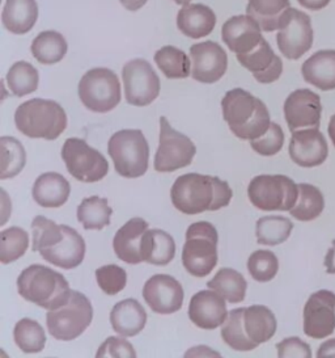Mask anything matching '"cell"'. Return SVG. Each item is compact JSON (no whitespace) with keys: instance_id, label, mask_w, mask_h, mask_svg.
Listing matches in <instances>:
<instances>
[{"instance_id":"6da1fadb","label":"cell","mask_w":335,"mask_h":358,"mask_svg":"<svg viewBox=\"0 0 335 358\" xmlns=\"http://www.w3.org/2000/svg\"><path fill=\"white\" fill-rule=\"evenodd\" d=\"M232 197L233 192L227 181L200 173L179 176L170 189L173 206L188 215L219 210L230 205Z\"/></svg>"},{"instance_id":"7a4b0ae2","label":"cell","mask_w":335,"mask_h":358,"mask_svg":"<svg viewBox=\"0 0 335 358\" xmlns=\"http://www.w3.org/2000/svg\"><path fill=\"white\" fill-rule=\"evenodd\" d=\"M221 109L230 131L242 141L262 137L271 125L267 106L242 88L228 91L221 100Z\"/></svg>"},{"instance_id":"3957f363","label":"cell","mask_w":335,"mask_h":358,"mask_svg":"<svg viewBox=\"0 0 335 358\" xmlns=\"http://www.w3.org/2000/svg\"><path fill=\"white\" fill-rule=\"evenodd\" d=\"M17 290L25 301L47 311L66 305L73 292L62 273L43 265L24 269L17 278Z\"/></svg>"},{"instance_id":"277c9868","label":"cell","mask_w":335,"mask_h":358,"mask_svg":"<svg viewBox=\"0 0 335 358\" xmlns=\"http://www.w3.org/2000/svg\"><path fill=\"white\" fill-rule=\"evenodd\" d=\"M15 124L27 137L54 141L66 130L67 115L57 101L31 99L16 109Z\"/></svg>"},{"instance_id":"5b68a950","label":"cell","mask_w":335,"mask_h":358,"mask_svg":"<svg viewBox=\"0 0 335 358\" xmlns=\"http://www.w3.org/2000/svg\"><path fill=\"white\" fill-rule=\"evenodd\" d=\"M107 152L113 159L117 173L126 179H137L148 169L149 146L142 130L117 131L109 139Z\"/></svg>"},{"instance_id":"8992f818","label":"cell","mask_w":335,"mask_h":358,"mask_svg":"<svg viewBox=\"0 0 335 358\" xmlns=\"http://www.w3.org/2000/svg\"><path fill=\"white\" fill-rule=\"evenodd\" d=\"M219 236L214 224L197 222L188 226L182 250V264L194 277L209 275L218 264Z\"/></svg>"},{"instance_id":"52a82bcc","label":"cell","mask_w":335,"mask_h":358,"mask_svg":"<svg viewBox=\"0 0 335 358\" xmlns=\"http://www.w3.org/2000/svg\"><path fill=\"white\" fill-rule=\"evenodd\" d=\"M94 308L91 301L80 292L73 290L68 302L46 314L49 334L61 341H71L82 336L91 326Z\"/></svg>"},{"instance_id":"ba28073f","label":"cell","mask_w":335,"mask_h":358,"mask_svg":"<svg viewBox=\"0 0 335 358\" xmlns=\"http://www.w3.org/2000/svg\"><path fill=\"white\" fill-rule=\"evenodd\" d=\"M248 196L260 210L290 211L299 197V187L284 175H260L251 179Z\"/></svg>"},{"instance_id":"9c48e42d","label":"cell","mask_w":335,"mask_h":358,"mask_svg":"<svg viewBox=\"0 0 335 358\" xmlns=\"http://www.w3.org/2000/svg\"><path fill=\"white\" fill-rule=\"evenodd\" d=\"M79 97L83 106L92 112H110L121 101L119 79L114 71L109 69H92L80 79Z\"/></svg>"},{"instance_id":"30bf717a","label":"cell","mask_w":335,"mask_h":358,"mask_svg":"<svg viewBox=\"0 0 335 358\" xmlns=\"http://www.w3.org/2000/svg\"><path fill=\"white\" fill-rule=\"evenodd\" d=\"M62 158L73 179L83 182L100 181L109 172V163L104 155L84 139L68 138L63 145Z\"/></svg>"},{"instance_id":"8fae6325","label":"cell","mask_w":335,"mask_h":358,"mask_svg":"<svg viewBox=\"0 0 335 358\" xmlns=\"http://www.w3.org/2000/svg\"><path fill=\"white\" fill-rule=\"evenodd\" d=\"M197 148L190 138L170 127L165 117L160 118V143L154 167L157 172H174L191 164Z\"/></svg>"},{"instance_id":"7c38bea8","label":"cell","mask_w":335,"mask_h":358,"mask_svg":"<svg viewBox=\"0 0 335 358\" xmlns=\"http://www.w3.org/2000/svg\"><path fill=\"white\" fill-rule=\"evenodd\" d=\"M279 52L287 59H300L313 45V28L311 17L296 8H288L283 15L276 34Z\"/></svg>"},{"instance_id":"4fadbf2b","label":"cell","mask_w":335,"mask_h":358,"mask_svg":"<svg viewBox=\"0 0 335 358\" xmlns=\"http://www.w3.org/2000/svg\"><path fill=\"white\" fill-rule=\"evenodd\" d=\"M122 79L126 101L130 106H147L160 95V79L146 59L136 58L124 66Z\"/></svg>"},{"instance_id":"5bb4252c","label":"cell","mask_w":335,"mask_h":358,"mask_svg":"<svg viewBox=\"0 0 335 358\" xmlns=\"http://www.w3.org/2000/svg\"><path fill=\"white\" fill-rule=\"evenodd\" d=\"M191 78L203 85L219 82L228 69V55L215 41L194 43L190 48Z\"/></svg>"},{"instance_id":"9a60e30c","label":"cell","mask_w":335,"mask_h":358,"mask_svg":"<svg viewBox=\"0 0 335 358\" xmlns=\"http://www.w3.org/2000/svg\"><path fill=\"white\" fill-rule=\"evenodd\" d=\"M334 329L335 294L330 290L315 292L304 307V334L312 338H325Z\"/></svg>"},{"instance_id":"2e32d148","label":"cell","mask_w":335,"mask_h":358,"mask_svg":"<svg viewBox=\"0 0 335 358\" xmlns=\"http://www.w3.org/2000/svg\"><path fill=\"white\" fill-rule=\"evenodd\" d=\"M143 298L154 313L170 315L181 310L184 303V289L174 277L156 274L144 284Z\"/></svg>"},{"instance_id":"e0dca14e","label":"cell","mask_w":335,"mask_h":358,"mask_svg":"<svg viewBox=\"0 0 335 358\" xmlns=\"http://www.w3.org/2000/svg\"><path fill=\"white\" fill-rule=\"evenodd\" d=\"M284 117L288 129L296 131L302 127H318L322 115L321 99L311 90H296L285 99Z\"/></svg>"},{"instance_id":"ac0fdd59","label":"cell","mask_w":335,"mask_h":358,"mask_svg":"<svg viewBox=\"0 0 335 358\" xmlns=\"http://www.w3.org/2000/svg\"><path fill=\"white\" fill-rule=\"evenodd\" d=\"M288 151L293 163L303 169L321 166L329 155L327 141L318 127L293 131Z\"/></svg>"},{"instance_id":"d6986e66","label":"cell","mask_w":335,"mask_h":358,"mask_svg":"<svg viewBox=\"0 0 335 358\" xmlns=\"http://www.w3.org/2000/svg\"><path fill=\"white\" fill-rule=\"evenodd\" d=\"M221 40L236 55L251 53L263 40L261 25L249 15L233 16L224 22Z\"/></svg>"},{"instance_id":"ffe728a7","label":"cell","mask_w":335,"mask_h":358,"mask_svg":"<svg viewBox=\"0 0 335 358\" xmlns=\"http://www.w3.org/2000/svg\"><path fill=\"white\" fill-rule=\"evenodd\" d=\"M188 314V319L199 328L216 329L224 324L228 316V310L224 296L209 289L193 295Z\"/></svg>"},{"instance_id":"44dd1931","label":"cell","mask_w":335,"mask_h":358,"mask_svg":"<svg viewBox=\"0 0 335 358\" xmlns=\"http://www.w3.org/2000/svg\"><path fill=\"white\" fill-rule=\"evenodd\" d=\"M236 57L241 66L249 70L254 79L262 85L274 83L282 75V59L274 53L270 43L265 38L251 53L239 54Z\"/></svg>"},{"instance_id":"7402d4cb","label":"cell","mask_w":335,"mask_h":358,"mask_svg":"<svg viewBox=\"0 0 335 358\" xmlns=\"http://www.w3.org/2000/svg\"><path fill=\"white\" fill-rule=\"evenodd\" d=\"M62 239L52 247L42 250L40 255L52 265L62 269H73L83 263L85 257V242L83 236L73 227L63 224Z\"/></svg>"},{"instance_id":"603a6c76","label":"cell","mask_w":335,"mask_h":358,"mask_svg":"<svg viewBox=\"0 0 335 358\" xmlns=\"http://www.w3.org/2000/svg\"><path fill=\"white\" fill-rule=\"evenodd\" d=\"M148 230V223L142 218H133L117 231L113 239V248L119 260L131 265L140 264L142 257V239Z\"/></svg>"},{"instance_id":"cb8c5ba5","label":"cell","mask_w":335,"mask_h":358,"mask_svg":"<svg viewBox=\"0 0 335 358\" xmlns=\"http://www.w3.org/2000/svg\"><path fill=\"white\" fill-rule=\"evenodd\" d=\"M31 193L33 200L40 206L55 209L67 202L71 193V185L61 173L46 172L36 180Z\"/></svg>"},{"instance_id":"d4e9b609","label":"cell","mask_w":335,"mask_h":358,"mask_svg":"<svg viewBox=\"0 0 335 358\" xmlns=\"http://www.w3.org/2000/svg\"><path fill=\"white\" fill-rule=\"evenodd\" d=\"M216 25V15L204 4H188L177 15V27L188 38H203L212 33Z\"/></svg>"},{"instance_id":"484cf974","label":"cell","mask_w":335,"mask_h":358,"mask_svg":"<svg viewBox=\"0 0 335 358\" xmlns=\"http://www.w3.org/2000/svg\"><path fill=\"white\" fill-rule=\"evenodd\" d=\"M110 323L115 334L119 336H136L146 327V310L133 298L121 301L113 307L110 313Z\"/></svg>"},{"instance_id":"4316f807","label":"cell","mask_w":335,"mask_h":358,"mask_svg":"<svg viewBox=\"0 0 335 358\" xmlns=\"http://www.w3.org/2000/svg\"><path fill=\"white\" fill-rule=\"evenodd\" d=\"M304 80L321 91L335 90V50H320L302 67Z\"/></svg>"},{"instance_id":"83f0119b","label":"cell","mask_w":335,"mask_h":358,"mask_svg":"<svg viewBox=\"0 0 335 358\" xmlns=\"http://www.w3.org/2000/svg\"><path fill=\"white\" fill-rule=\"evenodd\" d=\"M38 19V4L36 0H7L1 13L4 28L12 34L31 32Z\"/></svg>"},{"instance_id":"f1b7e54d","label":"cell","mask_w":335,"mask_h":358,"mask_svg":"<svg viewBox=\"0 0 335 358\" xmlns=\"http://www.w3.org/2000/svg\"><path fill=\"white\" fill-rule=\"evenodd\" d=\"M140 251L143 262L164 266L174 259L176 243L168 232L157 229L147 230L142 239Z\"/></svg>"},{"instance_id":"f546056e","label":"cell","mask_w":335,"mask_h":358,"mask_svg":"<svg viewBox=\"0 0 335 358\" xmlns=\"http://www.w3.org/2000/svg\"><path fill=\"white\" fill-rule=\"evenodd\" d=\"M244 326L248 336L257 345L269 341L276 332V317L266 306L246 307L244 314Z\"/></svg>"},{"instance_id":"4dcf8cb0","label":"cell","mask_w":335,"mask_h":358,"mask_svg":"<svg viewBox=\"0 0 335 358\" xmlns=\"http://www.w3.org/2000/svg\"><path fill=\"white\" fill-rule=\"evenodd\" d=\"M288 8L290 0H249L246 13L261 25L263 32H274L279 29L281 19Z\"/></svg>"},{"instance_id":"1f68e13d","label":"cell","mask_w":335,"mask_h":358,"mask_svg":"<svg viewBox=\"0 0 335 358\" xmlns=\"http://www.w3.org/2000/svg\"><path fill=\"white\" fill-rule=\"evenodd\" d=\"M68 45L63 34L55 31L42 32L33 40L31 50L33 57L41 64L61 62L67 54Z\"/></svg>"},{"instance_id":"d6a6232c","label":"cell","mask_w":335,"mask_h":358,"mask_svg":"<svg viewBox=\"0 0 335 358\" xmlns=\"http://www.w3.org/2000/svg\"><path fill=\"white\" fill-rule=\"evenodd\" d=\"M209 289L219 293L230 303H241L245 299L248 282L242 274L234 269L223 268L207 282Z\"/></svg>"},{"instance_id":"836d02e7","label":"cell","mask_w":335,"mask_h":358,"mask_svg":"<svg viewBox=\"0 0 335 358\" xmlns=\"http://www.w3.org/2000/svg\"><path fill=\"white\" fill-rule=\"evenodd\" d=\"M299 197L290 214L295 220L302 222L314 221L325 209L322 192L311 184H299Z\"/></svg>"},{"instance_id":"e575fe53","label":"cell","mask_w":335,"mask_h":358,"mask_svg":"<svg viewBox=\"0 0 335 358\" xmlns=\"http://www.w3.org/2000/svg\"><path fill=\"white\" fill-rule=\"evenodd\" d=\"M113 209L107 205L106 199L98 196L88 197L77 206V221L85 230H103L110 224Z\"/></svg>"},{"instance_id":"d590c367","label":"cell","mask_w":335,"mask_h":358,"mask_svg":"<svg viewBox=\"0 0 335 358\" xmlns=\"http://www.w3.org/2000/svg\"><path fill=\"white\" fill-rule=\"evenodd\" d=\"M246 307L234 308L230 313L221 328V337L228 347L239 350V352H249L258 347L253 343L251 337L248 336L245 326H244V314Z\"/></svg>"},{"instance_id":"8d00e7d4","label":"cell","mask_w":335,"mask_h":358,"mask_svg":"<svg viewBox=\"0 0 335 358\" xmlns=\"http://www.w3.org/2000/svg\"><path fill=\"white\" fill-rule=\"evenodd\" d=\"M155 62L168 79H185L191 75L188 54L174 46H164L155 53Z\"/></svg>"},{"instance_id":"74e56055","label":"cell","mask_w":335,"mask_h":358,"mask_svg":"<svg viewBox=\"0 0 335 358\" xmlns=\"http://www.w3.org/2000/svg\"><path fill=\"white\" fill-rule=\"evenodd\" d=\"M293 230V223L285 217L269 215L257 222V241L263 245H278L285 242Z\"/></svg>"},{"instance_id":"f35d334b","label":"cell","mask_w":335,"mask_h":358,"mask_svg":"<svg viewBox=\"0 0 335 358\" xmlns=\"http://www.w3.org/2000/svg\"><path fill=\"white\" fill-rule=\"evenodd\" d=\"M13 338L24 353H40L46 344V335L41 324L29 317H24L16 323Z\"/></svg>"},{"instance_id":"ab89813d","label":"cell","mask_w":335,"mask_h":358,"mask_svg":"<svg viewBox=\"0 0 335 358\" xmlns=\"http://www.w3.org/2000/svg\"><path fill=\"white\" fill-rule=\"evenodd\" d=\"M7 83L13 95L22 97L37 91L40 75L33 64L25 61H19L10 66V71L7 74Z\"/></svg>"},{"instance_id":"60d3db41","label":"cell","mask_w":335,"mask_h":358,"mask_svg":"<svg viewBox=\"0 0 335 358\" xmlns=\"http://www.w3.org/2000/svg\"><path fill=\"white\" fill-rule=\"evenodd\" d=\"M1 171L0 179H12L25 167L27 152L20 141L13 137H1Z\"/></svg>"},{"instance_id":"b9f144b4","label":"cell","mask_w":335,"mask_h":358,"mask_svg":"<svg viewBox=\"0 0 335 358\" xmlns=\"http://www.w3.org/2000/svg\"><path fill=\"white\" fill-rule=\"evenodd\" d=\"M0 241V262L10 264L24 256L29 247V235L24 229L10 227L3 230Z\"/></svg>"},{"instance_id":"7bdbcfd3","label":"cell","mask_w":335,"mask_h":358,"mask_svg":"<svg viewBox=\"0 0 335 358\" xmlns=\"http://www.w3.org/2000/svg\"><path fill=\"white\" fill-rule=\"evenodd\" d=\"M33 230V247L34 252H40L59 242L64 235L63 224H57L55 222L47 220L46 217L37 215L31 222Z\"/></svg>"},{"instance_id":"ee69618b","label":"cell","mask_w":335,"mask_h":358,"mask_svg":"<svg viewBox=\"0 0 335 358\" xmlns=\"http://www.w3.org/2000/svg\"><path fill=\"white\" fill-rule=\"evenodd\" d=\"M248 271L251 278L257 282H269L279 271V262L275 253L267 250H258L253 252L248 260Z\"/></svg>"},{"instance_id":"f6af8a7d","label":"cell","mask_w":335,"mask_h":358,"mask_svg":"<svg viewBox=\"0 0 335 358\" xmlns=\"http://www.w3.org/2000/svg\"><path fill=\"white\" fill-rule=\"evenodd\" d=\"M96 280L105 294L115 295L125 289L127 273L124 268L110 264L96 271Z\"/></svg>"},{"instance_id":"bcb514c9","label":"cell","mask_w":335,"mask_h":358,"mask_svg":"<svg viewBox=\"0 0 335 358\" xmlns=\"http://www.w3.org/2000/svg\"><path fill=\"white\" fill-rule=\"evenodd\" d=\"M284 145V133L278 124L271 122L269 130L262 136L251 141V148L262 157L276 155Z\"/></svg>"},{"instance_id":"7dc6e473","label":"cell","mask_w":335,"mask_h":358,"mask_svg":"<svg viewBox=\"0 0 335 358\" xmlns=\"http://www.w3.org/2000/svg\"><path fill=\"white\" fill-rule=\"evenodd\" d=\"M97 357H136V350L122 337H109L98 349Z\"/></svg>"},{"instance_id":"c3c4849f","label":"cell","mask_w":335,"mask_h":358,"mask_svg":"<svg viewBox=\"0 0 335 358\" xmlns=\"http://www.w3.org/2000/svg\"><path fill=\"white\" fill-rule=\"evenodd\" d=\"M276 349L279 357H312V349L299 337L284 338Z\"/></svg>"},{"instance_id":"681fc988","label":"cell","mask_w":335,"mask_h":358,"mask_svg":"<svg viewBox=\"0 0 335 358\" xmlns=\"http://www.w3.org/2000/svg\"><path fill=\"white\" fill-rule=\"evenodd\" d=\"M317 357H335V338L325 341L324 344L317 350Z\"/></svg>"},{"instance_id":"f907efd6","label":"cell","mask_w":335,"mask_h":358,"mask_svg":"<svg viewBox=\"0 0 335 358\" xmlns=\"http://www.w3.org/2000/svg\"><path fill=\"white\" fill-rule=\"evenodd\" d=\"M300 3V6H303L304 8L311 10V11H320L325 8L326 6H329V3L332 0H297Z\"/></svg>"},{"instance_id":"816d5d0a","label":"cell","mask_w":335,"mask_h":358,"mask_svg":"<svg viewBox=\"0 0 335 358\" xmlns=\"http://www.w3.org/2000/svg\"><path fill=\"white\" fill-rule=\"evenodd\" d=\"M325 266L329 274H335V241H333L332 248L326 253Z\"/></svg>"},{"instance_id":"f5cc1de1","label":"cell","mask_w":335,"mask_h":358,"mask_svg":"<svg viewBox=\"0 0 335 358\" xmlns=\"http://www.w3.org/2000/svg\"><path fill=\"white\" fill-rule=\"evenodd\" d=\"M119 1L125 7L126 10L135 12L137 10H140L142 7H144L148 0H119Z\"/></svg>"},{"instance_id":"db71d44e","label":"cell","mask_w":335,"mask_h":358,"mask_svg":"<svg viewBox=\"0 0 335 358\" xmlns=\"http://www.w3.org/2000/svg\"><path fill=\"white\" fill-rule=\"evenodd\" d=\"M202 349L204 350V352H200V347L195 348V349H193V350H190V352H188L185 356L186 357H188V356H197V355H203V353H207V355H215L216 357H219V353H216V352H212V350H209L207 348L204 347V345H202Z\"/></svg>"},{"instance_id":"11a10c76","label":"cell","mask_w":335,"mask_h":358,"mask_svg":"<svg viewBox=\"0 0 335 358\" xmlns=\"http://www.w3.org/2000/svg\"><path fill=\"white\" fill-rule=\"evenodd\" d=\"M327 131H329V137L332 139L333 145L335 148V115L330 118V122H329V127H327Z\"/></svg>"},{"instance_id":"9f6ffc18","label":"cell","mask_w":335,"mask_h":358,"mask_svg":"<svg viewBox=\"0 0 335 358\" xmlns=\"http://www.w3.org/2000/svg\"><path fill=\"white\" fill-rule=\"evenodd\" d=\"M173 1H176L179 6H188L191 0H173Z\"/></svg>"}]
</instances>
